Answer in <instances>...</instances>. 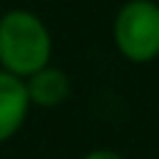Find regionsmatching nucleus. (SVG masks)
<instances>
[{"instance_id":"f257e3e1","label":"nucleus","mask_w":159,"mask_h":159,"mask_svg":"<svg viewBox=\"0 0 159 159\" xmlns=\"http://www.w3.org/2000/svg\"><path fill=\"white\" fill-rule=\"evenodd\" d=\"M52 32L37 12L27 7L0 12V70L27 80L52 62Z\"/></svg>"},{"instance_id":"f03ea898","label":"nucleus","mask_w":159,"mask_h":159,"mask_svg":"<svg viewBox=\"0 0 159 159\" xmlns=\"http://www.w3.org/2000/svg\"><path fill=\"white\" fill-rule=\"evenodd\" d=\"M112 42L132 65H149L159 57V2L124 0L112 20Z\"/></svg>"},{"instance_id":"7ed1b4c3","label":"nucleus","mask_w":159,"mask_h":159,"mask_svg":"<svg viewBox=\"0 0 159 159\" xmlns=\"http://www.w3.org/2000/svg\"><path fill=\"white\" fill-rule=\"evenodd\" d=\"M25 80L0 70V144L10 142L30 117Z\"/></svg>"},{"instance_id":"20e7f679","label":"nucleus","mask_w":159,"mask_h":159,"mask_svg":"<svg viewBox=\"0 0 159 159\" xmlns=\"http://www.w3.org/2000/svg\"><path fill=\"white\" fill-rule=\"evenodd\" d=\"M25 89H27V99L32 107L37 109H55L60 104H65L72 94V80L70 75L57 67V65H47L37 72H32L25 80Z\"/></svg>"},{"instance_id":"39448f33","label":"nucleus","mask_w":159,"mask_h":159,"mask_svg":"<svg viewBox=\"0 0 159 159\" xmlns=\"http://www.w3.org/2000/svg\"><path fill=\"white\" fill-rule=\"evenodd\" d=\"M80 159H124L119 152L114 149H107V147H97V149H89L87 154H82Z\"/></svg>"}]
</instances>
